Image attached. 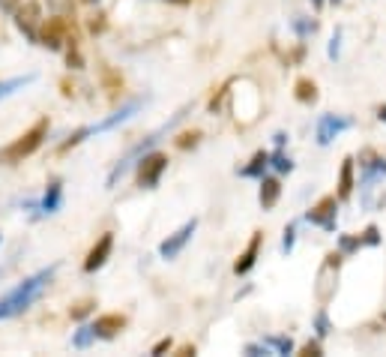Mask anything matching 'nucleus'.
Instances as JSON below:
<instances>
[{
    "mask_svg": "<svg viewBox=\"0 0 386 357\" xmlns=\"http://www.w3.org/2000/svg\"><path fill=\"white\" fill-rule=\"evenodd\" d=\"M126 327V319L117 316V312H111V316H99L93 321V331H96V339H114L120 331Z\"/></svg>",
    "mask_w": 386,
    "mask_h": 357,
    "instance_id": "dca6fc26",
    "label": "nucleus"
},
{
    "mask_svg": "<svg viewBox=\"0 0 386 357\" xmlns=\"http://www.w3.org/2000/svg\"><path fill=\"white\" fill-rule=\"evenodd\" d=\"M0 276H4V270H0Z\"/></svg>",
    "mask_w": 386,
    "mask_h": 357,
    "instance_id": "37998d69",
    "label": "nucleus"
},
{
    "mask_svg": "<svg viewBox=\"0 0 386 357\" xmlns=\"http://www.w3.org/2000/svg\"><path fill=\"white\" fill-rule=\"evenodd\" d=\"M45 6H48V12H51L54 19H63V21L75 19V6H73V0H45Z\"/></svg>",
    "mask_w": 386,
    "mask_h": 357,
    "instance_id": "b1692460",
    "label": "nucleus"
},
{
    "mask_svg": "<svg viewBox=\"0 0 386 357\" xmlns=\"http://www.w3.org/2000/svg\"><path fill=\"white\" fill-rule=\"evenodd\" d=\"M360 237H363V247H380V228L375 222L365 225V232Z\"/></svg>",
    "mask_w": 386,
    "mask_h": 357,
    "instance_id": "c85d7f7f",
    "label": "nucleus"
},
{
    "mask_svg": "<svg viewBox=\"0 0 386 357\" xmlns=\"http://www.w3.org/2000/svg\"><path fill=\"white\" fill-rule=\"evenodd\" d=\"M189 111H192V103H186V105H183V108H180V111H177V114H174V118H171L168 123H162L159 130H153L150 135H144V138H141L135 148H129V153H126L123 160H120L117 165H114V168L108 171V180H105V183H108V190H114V187H117V183H120V180L126 177V171L132 168V165H135V162H138V160H141V156H144L147 150H153V148L159 145L162 138H168L171 133H174L177 126H180V123L186 120V118H189Z\"/></svg>",
    "mask_w": 386,
    "mask_h": 357,
    "instance_id": "f03ea898",
    "label": "nucleus"
},
{
    "mask_svg": "<svg viewBox=\"0 0 386 357\" xmlns=\"http://www.w3.org/2000/svg\"><path fill=\"white\" fill-rule=\"evenodd\" d=\"M195 232H198V219L192 217L189 222H183L174 234H168L162 244H159V259H165V262H171V259H177V255L189 247V240L195 237Z\"/></svg>",
    "mask_w": 386,
    "mask_h": 357,
    "instance_id": "9d476101",
    "label": "nucleus"
},
{
    "mask_svg": "<svg viewBox=\"0 0 386 357\" xmlns=\"http://www.w3.org/2000/svg\"><path fill=\"white\" fill-rule=\"evenodd\" d=\"M171 4H189V0H171Z\"/></svg>",
    "mask_w": 386,
    "mask_h": 357,
    "instance_id": "ea45409f",
    "label": "nucleus"
},
{
    "mask_svg": "<svg viewBox=\"0 0 386 357\" xmlns=\"http://www.w3.org/2000/svg\"><path fill=\"white\" fill-rule=\"evenodd\" d=\"M171 346H174V342H171V336H165V339H159V342H156V346L150 348V354H153V357H159V354L171 351Z\"/></svg>",
    "mask_w": 386,
    "mask_h": 357,
    "instance_id": "2f4dec72",
    "label": "nucleus"
},
{
    "mask_svg": "<svg viewBox=\"0 0 386 357\" xmlns=\"http://www.w3.org/2000/svg\"><path fill=\"white\" fill-rule=\"evenodd\" d=\"M303 219L333 234V232H336V225H338V198H336V195H323L318 205L306 210V217H303Z\"/></svg>",
    "mask_w": 386,
    "mask_h": 357,
    "instance_id": "6e6552de",
    "label": "nucleus"
},
{
    "mask_svg": "<svg viewBox=\"0 0 386 357\" xmlns=\"http://www.w3.org/2000/svg\"><path fill=\"white\" fill-rule=\"evenodd\" d=\"M267 168H269V153H267V150H257V153L252 156V162H249V165L237 168V175H240V177H252V180H261V177L267 175Z\"/></svg>",
    "mask_w": 386,
    "mask_h": 357,
    "instance_id": "f3484780",
    "label": "nucleus"
},
{
    "mask_svg": "<svg viewBox=\"0 0 386 357\" xmlns=\"http://www.w3.org/2000/svg\"><path fill=\"white\" fill-rule=\"evenodd\" d=\"M54 274H57V264L42 267V270H36L33 276H27L24 282H18L12 291H6L4 297H0V321L16 319V316H21V312L31 309L39 297L45 294V289L51 285Z\"/></svg>",
    "mask_w": 386,
    "mask_h": 357,
    "instance_id": "f257e3e1",
    "label": "nucleus"
},
{
    "mask_svg": "<svg viewBox=\"0 0 386 357\" xmlns=\"http://www.w3.org/2000/svg\"><path fill=\"white\" fill-rule=\"evenodd\" d=\"M84 4H99V0H84Z\"/></svg>",
    "mask_w": 386,
    "mask_h": 357,
    "instance_id": "79ce46f5",
    "label": "nucleus"
},
{
    "mask_svg": "<svg viewBox=\"0 0 386 357\" xmlns=\"http://www.w3.org/2000/svg\"><path fill=\"white\" fill-rule=\"evenodd\" d=\"M294 96H296V103L314 105V103H318V84H314L311 78H299L294 84Z\"/></svg>",
    "mask_w": 386,
    "mask_h": 357,
    "instance_id": "6ab92c4d",
    "label": "nucleus"
},
{
    "mask_svg": "<svg viewBox=\"0 0 386 357\" xmlns=\"http://www.w3.org/2000/svg\"><path fill=\"white\" fill-rule=\"evenodd\" d=\"M330 4H333V6H338V4H341V0H330Z\"/></svg>",
    "mask_w": 386,
    "mask_h": 357,
    "instance_id": "a19ab883",
    "label": "nucleus"
},
{
    "mask_svg": "<svg viewBox=\"0 0 386 357\" xmlns=\"http://www.w3.org/2000/svg\"><path fill=\"white\" fill-rule=\"evenodd\" d=\"M291 31H294L299 39H309V36L318 33V21L309 19V16H294V19H291Z\"/></svg>",
    "mask_w": 386,
    "mask_h": 357,
    "instance_id": "412c9836",
    "label": "nucleus"
},
{
    "mask_svg": "<svg viewBox=\"0 0 386 357\" xmlns=\"http://www.w3.org/2000/svg\"><path fill=\"white\" fill-rule=\"evenodd\" d=\"M363 247V237L360 234H338V252L345 255V259H350V255H356Z\"/></svg>",
    "mask_w": 386,
    "mask_h": 357,
    "instance_id": "a878e982",
    "label": "nucleus"
},
{
    "mask_svg": "<svg viewBox=\"0 0 386 357\" xmlns=\"http://www.w3.org/2000/svg\"><path fill=\"white\" fill-rule=\"evenodd\" d=\"M341 259L345 255L341 252H330L323 259V264H321V270H318V282H314V294H318V301L326 306L333 301V294H336V289H338V267H341Z\"/></svg>",
    "mask_w": 386,
    "mask_h": 357,
    "instance_id": "0eeeda50",
    "label": "nucleus"
},
{
    "mask_svg": "<svg viewBox=\"0 0 386 357\" xmlns=\"http://www.w3.org/2000/svg\"><path fill=\"white\" fill-rule=\"evenodd\" d=\"M45 135H48V120H39V123L31 126V130H27L24 135H18L16 141H12L9 148L0 150V162H4V165H18V162H24L27 156H33V153L42 148Z\"/></svg>",
    "mask_w": 386,
    "mask_h": 357,
    "instance_id": "20e7f679",
    "label": "nucleus"
},
{
    "mask_svg": "<svg viewBox=\"0 0 386 357\" xmlns=\"http://www.w3.org/2000/svg\"><path fill=\"white\" fill-rule=\"evenodd\" d=\"M264 342L273 348V354H291L294 351V339L291 336H267Z\"/></svg>",
    "mask_w": 386,
    "mask_h": 357,
    "instance_id": "bb28decb",
    "label": "nucleus"
},
{
    "mask_svg": "<svg viewBox=\"0 0 386 357\" xmlns=\"http://www.w3.org/2000/svg\"><path fill=\"white\" fill-rule=\"evenodd\" d=\"M198 138H201V135H198V133H192V135H189V133H186V135H180V141H177V145H180L183 150H186V148H189V145L195 148V145H198Z\"/></svg>",
    "mask_w": 386,
    "mask_h": 357,
    "instance_id": "72a5a7b5",
    "label": "nucleus"
},
{
    "mask_svg": "<svg viewBox=\"0 0 386 357\" xmlns=\"http://www.w3.org/2000/svg\"><path fill=\"white\" fill-rule=\"evenodd\" d=\"M90 309H93L90 304H78V306L73 309V319H78V321H81V319H84V316H87V312H90Z\"/></svg>",
    "mask_w": 386,
    "mask_h": 357,
    "instance_id": "f704fd0d",
    "label": "nucleus"
},
{
    "mask_svg": "<svg viewBox=\"0 0 386 357\" xmlns=\"http://www.w3.org/2000/svg\"><path fill=\"white\" fill-rule=\"evenodd\" d=\"M309 4H311V9H323L326 0H309Z\"/></svg>",
    "mask_w": 386,
    "mask_h": 357,
    "instance_id": "4c0bfd02",
    "label": "nucleus"
},
{
    "mask_svg": "<svg viewBox=\"0 0 386 357\" xmlns=\"http://www.w3.org/2000/svg\"><path fill=\"white\" fill-rule=\"evenodd\" d=\"M326 57H330V61H338V57H341V27H336L330 46H326Z\"/></svg>",
    "mask_w": 386,
    "mask_h": 357,
    "instance_id": "c756f323",
    "label": "nucleus"
},
{
    "mask_svg": "<svg viewBox=\"0 0 386 357\" xmlns=\"http://www.w3.org/2000/svg\"><path fill=\"white\" fill-rule=\"evenodd\" d=\"M296 247V222H291L288 228H284V234H282V255H291Z\"/></svg>",
    "mask_w": 386,
    "mask_h": 357,
    "instance_id": "cd10ccee",
    "label": "nucleus"
},
{
    "mask_svg": "<svg viewBox=\"0 0 386 357\" xmlns=\"http://www.w3.org/2000/svg\"><path fill=\"white\" fill-rule=\"evenodd\" d=\"M93 342H96V331H93V321L81 324L78 331L73 333V348H90Z\"/></svg>",
    "mask_w": 386,
    "mask_h": 357,
    "instance_id": "393cba45",
    "label": "nucleus"
},
{
    "mask_svg": "<svg viewBox=\"0 0 386 357\" xmlns=\"http://www.w3.org/2000/svg\"><path fill=\"white\" fill-rule=\"evenodd\" d=\"M261 247H264V234L254 232L252 240H249V247L240 252V259H237V264H234V274H237V276L252 274L254 264H257V259H261Z\"/></svg>",
    "mask_w": 386,
    "mask_h": 357,
    "instance_id": "4468645a",
    "label": "nucleus"
},
{
    "mask_svg": "<svg viewBox=\"0 0 386 357\" xmlns=\"http://www.w3.org/2000/svg\"><path fill=\"white\" fill-rule=\"evenodd\" d=\"M16 4H18V0H0V9H4V12H12V9H16Z\"/></svg>",
    "mask_w": 386,
    "mask_h": 357,
    "instance_id": "e433bc0d",
    "label": "nucleus"
},
{
    "mask_svg": "<svg viewBox=\"0 0 386 357\" xmlns=\"http://www.w3.org/2000/svg\"><path fill=\"white\" fill-rule=\"evenodd\" d=\"M360 171H363V177H360V202L368 207L371 205V192H375V187L386 177V160L377 153V150H363L360 153Z\"/></svg>",
    "mask_w": 386,
    "mask_h": 357,
    "instance_id": "39448f33",
    "label": "nucleus"
},
{
    "mask_svg": "<svg viewBox=\"0 0 386 357\" xmlns=\"http://www.w3.org/2000/svg\"><path fill=\"white\" fill-rule=\"evenodd\" d=\"M353 118H348V114H321V120H318V130H314V138H318V145L326 148V145H333V141L341 135V133H348L353 130Z\"/></svg>",
    "mask_w": 386,
    "mask_h": 357,
    "instance_id": "1a4fd4ad",
    "label": "nucleus"
},
{
    "mask_svg": "<svg viewBox=\"0 0 386 357\" xmlns=\"http://www.w3.org/2000/svg\"><path fill=\"white\" fill-rule=\"evenodd\" d=\"M353 168H356V160L353 156H345L341 160V171H338V198H350V192H353Z\"/></svg>",
    "mask_w": 386,
    "mask_h": 357,
    "instance_id": "a211bd4d",
    "label": "nucleus"
},
{
    "mask_svg": "<svg viewBox=\"0 0 386 357\" xmlns=\"http://www.w3.org/2000/svg\"><path fill=\"white\" fill-rule=\"evenodd\" d=\"M242 351H246L249 357H269V354H273V348H269L267 342H249Z\"/></svg>",
    "mask_w": 386,
    "mask_h": 357,
    "instance_id": "7c9ffc66",
    "label": "nucleus"
},
{
    "mask_svg": "<svg viewBox=\"0 0 386 357\" xmlns=\"http://www.w3.org/2000/svg\"><path fill=\"white\" fill-rule=\"evenodd\" d=\"M257 183H261V190H257V202H261L264 210H273L279 205V198H282V180L264 175Z\"/></svg>",
    "mask_w": 386,
    "mask_h": 357,
    "instance_id": "2eb2a0df",
    "label": "nucleus"
},
{
    "mask_svg": "<svg viewBox=\"0 0 386 357\" xmlns=\"http://www.w3.org/2000/svg\"><path fill=\"white\" fill-rule=\"evenodd\" d=\"M288 138H291L288 133H284V130H279V133L273 135V141H276V148H284V145H288Z\"/></svg>",
    "mask_w": 386,
    "mask_h": 357,
    "instance_id": "c9c22d12",
    "label": "nucleus"
},
{
    "mask_svg": "<svg viewBox=\"0 0 386 357\" xmlns=\"http://www.w3.org/2000/svg\"><path fill=\"white\" fill-rule=\"evenodd\" d=\"M111 252H114V234L105 232L96 240V247L87 252V259H84V274H96V270H102L105 262L111 259Z\"/></svg>",
    "mask_w": 386,
    "mask_h": 357,
    "instance_id": "ddd939ff",
    "label": "nucleus"
},
{
    "mask_svg": "<svg viewBox=\"0 0 386 357\" xmlns=\"http://www.w3.org/2000/svg\"><path fill=\"white\" fill-rule=\"evenodd\" d=\"M135 171H138V187L141 190H156V187H159V180H162V175L168 171V156L153 148V150H147L135 162Z\"/></svg>",
    "mask_w": 386,
    "mask_h": 357,
    "instance_id": "423d86ee",
    "label": "nucleus"
},
{
    "mask_svg": "<svg viewBox=\"0 0 386 357\" xmlns=\"http://www.w3.org/2000/svg\"><path fill=\"white\" fill-rule=\"evenodd\" d=\"M60 205H63V183H60V180H51V183H48V190L42 192L39 202H27V207L36 210V213H33L36 219L51 217V213L60 210Z\"/></svg>",
    "mask_w": 386,
    "mask_h": 357,
    "instance_id": "9b49d317",
    "label": "nucleus"
},
{
    "mask_svg": "<svg viewBox=\"0 0 386 357\" xmlns=\"http://www.w3.org/2000/svg\"><path fill=\"white\" fill-rule=\"evenodd\" d=\"M269 168H273L276 175H291V171H294V160L282 148H276L273 153H269Z\"/></svg>",
    "mask_w": 386,
    "mask_h": 357,
    "instance_id": "4be33fe9",
    "label": "nucleus"
},
{
    "mask_svg": "<svg viewBox=\"0 0 386 357\" xmlns=\"http://www.w3.org/2000/svg\"><path fill=\"white\" fill-rule=\"evenodd\" d=\"M303 354H314V357H321V354H323V348H321V339H318V336L309 339L306 346H303Z\"/></svg>",
    "mask_w": 386,
    "mask_h": 357,
    "instance_id": "473e14b6",
    "label": "nucleus"
},
{
    "mask_svg": "<svg viewBox=\"0 0 386 357\" xmlns=\"http://www.w3.org/2000/svg\"><path fill=\"white\" fill-rule=\"evenodd\" d=\"M311 331H314V336H318V339H326V336H330V333L336 331L333 321H330V312H326V309H318V316L311 319Z\"/></svg>",
    "mask_w": 386,
    "mask_h": 357,
    "instance_id": "5701e85b",
    "label": "nucleus"
},
{
    "mask_svg": "<svg viewBox=\"0 0 386 357\" xmlns=\"http://www.w3.org/2000/svg\"><path fill=\"white\" fill-rule=\"evenodd\" d=\"M36 81V76L33 73H27V76H16V78H4L0 81V99H6V96H12V93H18L21 88H27V84H33Z\"/></svg>",
    "mask_w": 386,
    "mask_h": 357,
    "instance_id": "aec40b11",
    "label": "nucleus"
},
{
    "mask_svg": "<svg viewBox=\"0 0 386 357\" xmlns=\"http://www.w3.org/2000/svg\"><path fill=\"white\" fill-rule=\"evenodd\" d=\"M377 120H383V123H386V105H380V108H377Z\"/></svg>",
    "mask_w": 386,
    "mask_h": 357,
    "instance_id": "58836bf2",
    "label": "nucleus"
},
{
    "mask_svg": "<svg viewBox=\"0 0 386 357\" xmlns=\"http://www.w3.org/2000/svg\"><path fill=\"white\" fill-rule=\"evenodd\" d=\"M16 24H18V31L31 42H39V27H42V9H39V4L27 0V4L16 12Z\"/></svg>",
    "mask_w": 386,
    "mask_h": 357,
    "instance_id": "f8f14e48",
    "label": "nucleus"
},
{
    "mask_svg": "<svg viewBox=\"0 0 386 357\" xmlns=\"http://www.w3.org/2000/svg\"><path fill=\"white\" fill-rule=\"evenodd\" d=\"M141 108H144V99H129V103H123L117 111H111L105 120H99V123H93V126H81V130H75L73 135H69V138L63 141V150H69V148L81 145V141H87L90 135H102V133L117 130V126H123V123L132 120Z\"/></svg>",
    "mask_w": 386,
    "mask_h": 357,
    "instance_id": "7ed1b4c3",
    "label": "nucleus"
}]
</instances>
